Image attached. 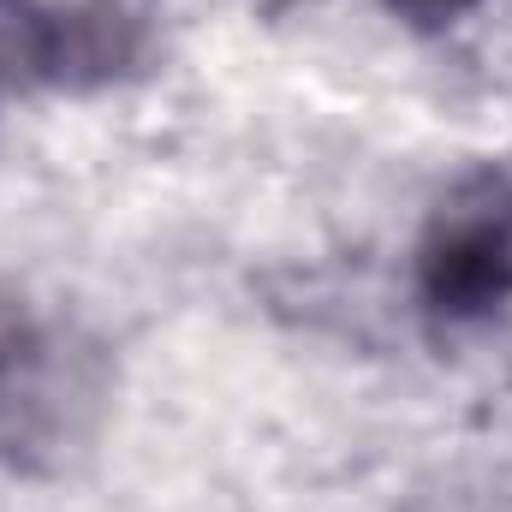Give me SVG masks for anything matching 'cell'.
Here are the masks:
<instances>
[{
    "label": "cell",
    "mask_w": 512,
    "mask_h": 512,
    "mask_svg": "<svg viewBox=\"0 0 512 512\" xmlns=\"http://www.w3.org/2000/svg\"><path fill=\"white\" fill-rule=\"evenodd\" d=\"M387 12H393V24H405V30H417V36H447V30H459L483 0H382Z\"/></svg>",
    "instance_id": "277c9868"
},
{
    "label": "cell",
    "mask_w": 512,
    "mask_h": 512,
    "mask_svg": "<svg viewBox=\"0 0 512 512\" xmlns=\"http://www.w3.org/2000/svg\"><path fill=\"white\" fill-rule=\"evenodd\" d=\"M102 411L96 346L0 280V453L24 471L60 465Z\"/></svg>",
    "instance_id": "6da1fadb"
},
{
    "label": "cell",
    "mask_w": 512,
    "mask_h": 512,
    "mask_svg": "<svg viewBox=\"0 0 512 512\" xmlns=\"http://www.w3.org/2000/svg\"><path fill=\"white\" fill-rule=\"evenodd\" d=\"M411 298L447 334L512 310V167L477 161L435 191L411 245Z\"/></svg>",
    "instance_id": "7a4b0ae2"
},
{
    "label": "cell",
    "mask_w": 512,
    "mask_h": 512,
    "mask_svg": "<svg viewBox=\"0 0 512 512\" xmlns=\"http://www.w3.org/2000/svg\"><path fill=\"white\" fill-rule=\"evenodd\" d=\"M131 60V24L108 6L0 0V102L84 90Z\"/></svg>",
    "instance_id": "3957f363"
}]
</instances>
